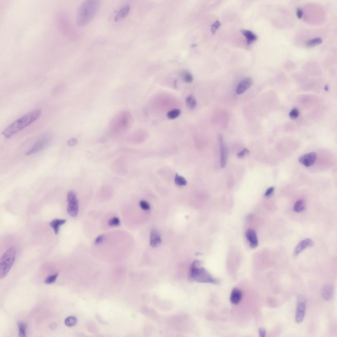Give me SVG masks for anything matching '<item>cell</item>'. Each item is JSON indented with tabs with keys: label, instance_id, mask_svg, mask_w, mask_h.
Instances as JSON below:
<instances>
[{
	"label": "cell",
	"instance_id": "obj_1",
	"mask_svg": "<svg viewBox=\"0 0 337 337\" xmlns=\"http://www.w3.org/2000/svg\"><path fill=\"white\" fill-rule=\"evenodd\" d=\"M40 109H36L16 120L4 130L2 134L9 138L36 120L41 115Z\"/></svg>",
	"mask_w": 337,
	"mask_h": 337
},
{
	"label": "cell",
	"instance_id": "obj_2",
	"mask_svg": "<svg viewBox=\"0 0 337 337\" xmlns=\"http://www.w3.org/2000/svg\"><path fill=\"white\" fill-rule=\"evenodd\" d=\"M100 2L96 0H88L80 7L77 19V24L84 26L89 24L98 12Z\"/></svg>",
	"mask_w": 337,
	"mask_h": 337
},
{
	"label": "cell",
	"instance_id": "obj_3",
	"mask_svg": "<svg viewBox=\"0 0 337 337\" xmlns=\"http://www.w3.org/2000/svg\"><path fill=\"white\" fill-rule=\"evenodd\" d=\"M200 264L201 262L198 260H195L193 262L189 271V281L201 283L218 284V280L214 279L205 268L200 267Z\"/></svg>",
	"mask_w": 337,
	"mask_h": 337
},
{
	"label": "cell",
	"instance_id": "obj_4",
	"mask_svg": "<svg viewBox=\"0 0 337 337\" xmlns=\"http://www.w3.org/2000/svg\"><path fill=\"white\" fill-rule=\"evenodd\" d=\"M132 121V115L129 112L121 111L113 118L109 124V128L113 132H126L131 128Z\"/></svg>",
	"mask_w": 337,
	"mask_h": 337
},
{
	"label": "cell",
	"instance_id": "obj_5",
	"mask_svg": "<svg viewBox=\"0 0 337 337\" xmlns=\"http://www.w3.org/2000/svg\"><path fill=\"white\" fill-rule=\"evenodd\" d=\"M16 255V248L10 247L2 256L0 259V278L5 277L10 270L15 260Z\"/></svg>",
	"mask_w": 337,
	"mask_h": 337
},
{
	"label": "cell",
	"instance_id": "obj_6",
	"mask_svg": "<svg viewBox=\"0 0 337 337\" xmlns=\"http://www.w3.org/2000/svg\"><path fill=\"white\" fill-rule=\"evenodd\" d=\"M304 298L299 299L297 303L296 314V321L297 323H300L304 319L306 311V303Z\"/></svg>",
	"mask_w": 337,
	"mask_h": 337
},
{
	"label": "cell",
	"instance_id": "obj_7",
	"mask_svg": "<svg viewBox=\"0 0 337 337\" xmlns=\"http://www.w3.org/2000/svg\"><path fill=\"white\" fill-rule=\"evenodd\" d=\"M49 140L47 138H44L38 141L26 153V155H32L39 152L44 149L47 146L49 143Z\"/></svg>",
	"mask_w": 337,
	"mask_h": 337
},
{
	"label": "cell",
	"instance_id": "obj_8",
	"mask_svg": "<svg viewBox=\"0 0 337 337\" xmlns=\"http://www.w3.org/2000/svg\"><path fill=\"white\" fill-rule=\"evenodd\" d=\"M317 155L314 152H311L303 155L299 159V161L303 165L306 167L313 165L317 159Z\"/></svg>",
	"mask_w": 337,
	"mask_h": 337
},
{
	"label": "cell",
	"instance_id": "obj_9",
	"mask_svg": "<svg viewBox=\"0 0 337 337\" xmlns=\"http://www.w3.org/2000/svg\"><path fill=\"white\" fill-rule=\"evenodd\" d=\"M220 150V164L222 168L225 167L227 160V149L224 144L223 137L221 134L218 136Z\"/></svg>",
	"mask_w": 337,
	"mask_h": 337
},
{
	"label": "cell",
	"instance_id": "obj_10",
	"mask_svg": "<svg viewBox=\"0 0 337 337\" xmlns=\"http://www.w3.org/2000/svg\"><path fill=\"white\" fill-rule=\"evenodd\" d=\"M253 81L251 78H247L243 80L238 84L236 90L237 93L241 95L244 93L252 85Z\"/></svg>",
	"mask_w": 337,
	"mask_h": 337
},
{
	"label": "cell",
	"instance_id": "obj_11",
	"mask_svg": "<svg viewBox=\"0 0 337 337\" xmlns=\"http://www.w3.org/2000/svg\"><path fill=\"white\" fill-rule=\"evenodd\" d=\"M313 245V242L310 239H306L301 241L295 248L294 254L297 256L307 247H311Z\"/></svg>",
	"mask_w": 337,
	"mask_h": 337
},
{
	"label": "cell",
	"instance_id": "obj_12",
	"mask_svg": "<svg viewBox=\"0 0 337 337\" xmlns=\"http://www.w3.org/2000/svg\"><path fill=\"white\" fill-rule=\"evenodd\" d=\"M246 236L249 242L250 247L255 248L258 245V241L255 231L252 229L248 230L246 232Z\"/></svg>",
	"mask_w": 337,
	"mask_h": 337
},
{
	"label": "cell",
	"instance_id": "obj_13",
	"mask_svg": "<svg viewBox=\"0 0 337 337\" xmlns=\"http://www.w3.org/2000/svg\"><path fill=\"white\" fill-rule=\"evenodd\" d=\"M68 202L67 212L71 217H76L78 211V203L77 198L70 201Z\"/></svg>",
	"mask_w": 337,
	"mask_h": 337
},
{
	"label": "cell",
	"instance_id": "obj_14",
	"mask_svg": "<svg viewBox=\"0 0 337 337\" xmlns=\"http://www.w3.org/2000/svg\"><path fill=\"white\" fill-rule=\"evenodd\" d=\"M161 242V235L158 231L155 229H153L150 231V243L151 246L154 248L158 247Z\"/></svg>",
	"mask_w": 337,
	"mask_h": 337
},
{
	"label": "cell",
	"instance_id": "obj_15",
	"mask_svg": "<svg viewBox=\"0 0 337 337\" xmlns=\"http://www.w3.org/2000/svg\"><path fill=\"white\" fill-rule=\"evenodd\" d=\"M334 291V286L332 284H328L324 286L322 292L324 299L326 301L330 300L333 296Z\"/></svg>",
	"mask_w": 337,
	"mask_h": 337
},
{
	"label": "cell",
	"instance_id": "obj_16",
	"mask_svg": "<svg viewBox=\"0 0 337 337\" xmlns=\"http://www.w3.org/2000/svg\"><path fill=\"white\" fill-rule=\"evenodd\" d=\"M242 297L241 291L237 288H234L231 294L230 300L233 304L237 305L241 302Z\"/></svg>",
	"mask_w": 337,
	"mask_h": 337
},
{
	"label": "cell",
	"instance_id": "obj_17",
	"mask_svg": "<svg viewBox=\"0 0 337 337\" xmlns=\"http://www.w3.org/2000/svg\"><path fill=\"white\" fill-rule=\"evenodd\" d=\"M130 6L128 5L121 8L114 18L115 22H119L124 18L128 14Z\"/></svg>",
	"mask_w": 337,
	"mask_h": 337
},
{
	"label": "cell",
	"instance_id": "obj_18",
	"mask_svg": "<svg viewBox=\"0 0 337 337\" xmlns=\"http://www.w3.org/2000/svg\"><path fill=\"white\" fill-rule=\"evenodd\" d=\"M66 222L65 219H56L50 222L49 225L53 229L55 234H57L59 233L60 227L65 224Z\"/></svg>",
	"mask_w": 337,
	"mask_h": 337
},
{
	"label": "cell",
	"instance_id": "obj_19",
	"mask_svg": "<svg viewBox=\"0 0 337 337\" xmlns=\"http://www.w3.org/2000/svg\"><path fill=\"white\" fill-rule=\"evenodd\" d=\"M241 32L246 38L247 43L248 45L257 39V36L252 31L247 30H242Z\"/></svg>",
	"mask_w": 337,
	"mask_h": 337
},
{
	"label": "cell",
	"instance_id": "obj_20",
	"mask_svg": "<svg viewBox=\"0 0 337 337\" xmlns=\"http://www.w3.org/2000/svg\"><path fill=\"white\" fill-rule=\"evenodd\" d=\"M186 103L187 107L190 109H194L196 106V101L192 95H189L186 99Z\"/></svg>",
	"mask_w": 337,
	"mask_h": 337
},
{
	"label": "cell",
	"instance_id": "obj_21",
	"mask_svg": "<svg viewBox=\"0 0 337 337\" xmlns=\"http://www.w3.org/2000/svg\"><path fill=\"white\" fill-rule=\"evenodd\" d=\"M305 208V202L302 200L297 201L294 206L293 210L295 212H300L304 210Z\"/></svg>",
	"mask_w": 337,
	"mask_h": 337
},
{
	"label": "cell",
	"instance_id": "obj_22",
	"mask_svg": "<svg viewBox=\"0 0 337 337\" xmlns=\"http://www.w3.org/2000/svg\"><path fill=\"white\" fill-rule=\"evenodd\" d=\"M181 114V111L179 109H174L168 112L167 116L168 119L173 120L178 117Z\"/></svg>",
	"mask_w": 337,
	"mask_h": 337
},
{
	"label": "cell",
	"instance_id": "obj_23",
	"mask_svg": "<svg viewBox=\"0 0 337 337\" xmlns=\"http://www.w3.org/2000/svg\"><path fill=\"white\" fill-rule=\"evenodd\" d=\"M77 322V318L74 317H69L65 320V323L66 326L72 327L75 326Z\"/></svg>",
	"mask_w": 337,
	"mask_h": 337
},
{
	"label": "cell",
	"instance_id": "obj_24",
	"mask_svg": "<svg viewBox=\"0 0 337 337\" xmlns=\"http://www.w3.org/2000/svg\"><path fill=\"white\" fill-rule=\"evenodd\" d=\"M19 328V335L20 337H25L26 336L27 326L24 323L20 322L18 323Z\"/></svg>",
	"mask_w": 337,
	"mask_h": 337
},
{
	"label": "cell",
	"instance_id": "obj_25",
	"mask_svg": "<svg viewBox=\"0 0 337 337\" xmlns=\"http://www.w3.org/2000/svg\"><path fill=\"white\" fill-rule=\"evenodd\" d=\"M175 183L179 186H184L187 183V181L183 177L176 174L175 176Z\"/></svg>",
	"mask_w": 337,
	"mask_h": 337
},
{
	"label": "cell",
	"instance_id": "obj_26",
	"mask_svg": "<svg viewBox=\"0 0 337 337\" xmlns=\"http://www.w3.org/2000/svg\"><path fill=\"white\" fill-rule=\"evenodd\" d=\"M322 40L321 38H317L310 40L306 42V45L307 47H312L322 43Z\"/></svg>",
	"mask_w": 337,
	"mask_h": 337
},
{
	"label": "cell",
	"instance_id": "obj_27",
	"mask_svg": "<svg viewBox=\"0 0 337 337\" xmlns=\"http://www.w3.org/2000/svg\"><path fill=\"white\" fill-rule=\"evenodd\" d=\"M182 78L183 81L187 83H191L193 81L192 75L187 72H184L182 74Z\"/></svg>",
	"mask_w": 337,
	"mask_h": 337
},
{
	"label": "cell",
	"instance_id": "obj_28",
	"mask_svg": "<svg viewBox=\"0 0 337 337\" xmlns=\"http://www.w3.org/2000/svg\"><path fill=\"white\" fill-rule=\"evenodd\" d=\"M58 275V273H57L47 277L45 281V283L47 284H50L54 283L56 280Z\"/></svg>",
	"mask_w": 337,
	"mask_h": 337
},
{
	"label": "cell",
	"instance_id": "obj_29",
	"mask_svg": "<svg viewBox=\"0 0 337 337\" xmlns=\"http://www.w3.org/2000/svg\"><path fill=\"white\" fill-rule=\"evenodd\" d=\"M120 221L117 217L113 218L108 221V225L110 226H118L120 225Z\"/></svg>",
	"mask_w": 337,
	"mask_h": 337
},
{
	"label": "cell",
	"instance_id": "obj_30",
	"mask_svg": "<svg viewBox=\"0 0 337 337\" xmlns=\"http://www.w3.org/2000/svg\"><path fill=\"white\" fill-rule=\"evenodd\" d=\"M76 198V195L73 191L70 190L67 194V201L68 202Z\"/></svg>",
	"mask_w": 337,
	"mask_h": 337
},
{
	"label": "cell",
	"instance_id": "obj_31",
	"mask_svg": "<svg viewBox=\"0 0 337 337\" xmlns=\"http://www.w3.org/2000/svg\"><path fill=\"white\" fill-rule=\"evenodd\" d=\"M221 26V24L218 20H217L212 26L211 31L213 34L215 33L218 28Z\"/></svg>",
	"mask_w": 337,
	"mask_h": 337
},
{
	"label": "cell",
	"instance_id": "obj_32",
	"mask_svg": "<svg viewBox=\"0 0 337 337\" xmlns=\"http://www.w3.org/2000/svg\"><path fill=\"white\" fill-rule=\"evenodd\" d=\"M140 205L142 209L145 210H149L150 209V206L147 202L145 201H142L140 202Z\"/></svg>",
	"mask_w": 337,
	"mask_h": 337
},
{
	"label": "cell",
	"instance_id": "obj_33",
	"mask_svg": "<svg viewBox=\"0 0 337 337\" xmlns=\"http://www.w3.org/2000/svg\"><path fill=\"white\" fill-rule=\"evenodd\" d=\"M249 151L247 149L245 148L243 149L242 151L240 152L237 154V157L239 158H241L244 157L246 154H249Z\"/></svg>",
	"mask_w": 337,
	"mask_h": 337
},
{
	"label": "cell",
	"instance_id": "obj_34",
	"mask_svg": "<svg viewBox=\"0 0 337 337\" xmlns=\"http://www.w3.org/2000/svg\"><path fill=\"white\" fill-rule=\"evenodd\" d=\"M77 143L78 140L77 139L71 138L67 141V144L69 146H72L76 145Z\"/></svg>",
	"mask_w": 337,
	"mask_h": 337
},
{
	"label": "cell",
	"instance_id": "obj_35",
	"mask_svg": "<svg viewBox=\"0 0 337 337\" xmlns=\"http://www.w3.org/2000/svg\"><path fill=\"white\" fill-rule=\"evenodd\" d=\"M275 188L273 187H272L268 188L266 192H265V196L266 197H268L270 196L273 193L274 191Z\"/></svg>",
	"mask_w": 337,
	"mask_h": 337
},
{
	"label": "cell",
	"instance_id": "obj_36",
	"mask_svg": "<svg viewBox=\"0 0 337 337\" xmlns=\"http://www.w3.org/2000/svg\"><path fill=\"white\" fill-rule=\"evenodd\" d=\"M104 239V236L103 235H101L99 236L98 237H97L95 240V244L97 245V244H99L101 243H102Z\"/></svg>",
	"mask_w": 337,
	"mask_h": 337
},
{
	"label": "cell",
	"instance_id": "obj_37",
	"mask_svg": "<svg viewBox=\"0 0 337 337\" xmlns=\"http://www.w3.org/2000/svg\"><path fill=\"white\" fill-rule=\"evenodd\" d=\"M259 334L260 337H264L266 335V331L263 328H260L259 330Z\"/></svg>",
	"mask_w": 337,
	"mask_h": 337
},
{
	"label": "cell",
	"instance_id": "obj_38",
	"mask_svg": "<svg viewBox=\"0 0 337 337\" xmlns=\"http://www.w3.org/2000/svg\"><path fill=\"white\" fill-rule=\"evenodd\" d=\"M298 112L296 109H294L290 113V117L293 118L297 117L298 114Z\"/></svg>",
	"mask_w": 337,
	"mask_h": 337
},
{
	"label": "cell",
	"instance_id": "obj_39",
	"mask_svg": "<svg viewBox=\"0 0 337 337\" xmlns=\"http://www.w3.org/2000/svg\"><path fill=\"white\" fill-rule=\"evenodd\" d=\"M303 14V12L302 10L299 8H297V15L299 19H301L302 18Z\"/></svg>",
	"mask_w": 337,
	"mask_h": 337
},
{
	"label": "cell",
	"instance_id": "obj_40",
	"mask_svg": "<svg viewBox=\"0 0 337 337\" xmlns=\"http://www.w3.org/2000/svg\"><path fill=\"white\" fill-rule=\"evenodd\" d=\"M56 327V324L54 323L51 324L50 325V329H51L53 330L55 329Z\"/></svg>",
	"mask_w": 337,
	"mask_h": 337
}]
</instances>
